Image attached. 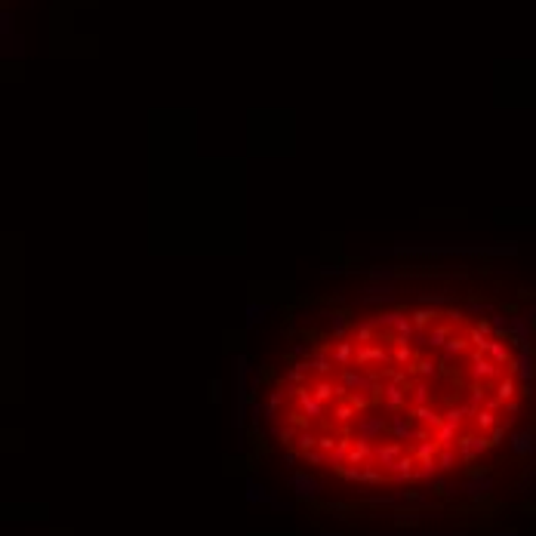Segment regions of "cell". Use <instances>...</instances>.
<instances>
[{"instance_id": "6da1fadb", "label": "cell", "mask_w": 536, "mask_h": 536, "mask_svg": "<svg viewBox=\"0 0 536 536\" xmlns=\"http://www.w3.org/2000/svg\"><path fill=\"white\" fill-rule=\"evenodd\" d=\"M530 373L515 336L456 305H394L327 333L277 379L275 438L364 487L465 469L518 425Z\"/></svg>"}]
</instances>
